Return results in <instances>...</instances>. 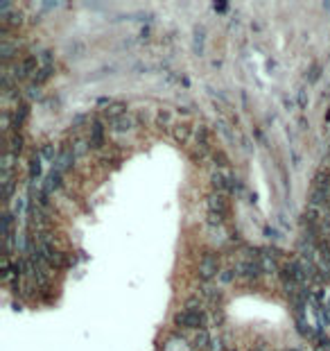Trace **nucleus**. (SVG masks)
<instances>
[{"instance_id": "nucleus-1", "label": "nucleus", "mask_w": 330, "mask_h": 351, "mask_svg": "<svg viewBox=\"0 0 330 351\" xmlns=\"http://www.w3.org/2000/svg\"><path fill=\"white\" fill-rule=\"evenodd\" d=\"M174 324L186 331H201L208 326V313L206 311H179L174 315Z\"/></svg>"}, {"instance_id": "nucleus-2", "label": "nucleus", "mask_w": 330, "mask_h": 351, "mask_svg": "<svg viewBox=\"0 0 330 351\" xmlns=\"http://www.w3.org/2000/svg\"><path fill=\"white\" fill-rule=\"evenodd\" d=\"M199 276H201L204 284H211L215 276L219 274L224 268H222V256L217 251H204V256L199 259Z\"/></svg>"}, {"instance_id": "nucleus-3", "label": "nucleus", "mask_w": 330, "mask_h": 351, "mask_svg": "<svg viewBox=\"0 0 330 351\" xmlns=\"http://www.w3.org/2000/svg\"><path fill=\"white\" fill-rule=\"evenodd\" d=\"M235 272H238V279H242L244 284H253L263 276V268H260V261H242L240 259L235 263Z\"/></svg>"}, {"instance_id": "nucleus-4", "label": "nucleus", "mask_w": 330, "mask_h": 351, "mask_svg": "<svg viewBox=\"0 0 330 351\" xmlns=\"http://www.w3.org/2000/svg\"><path fill=\"white\" fill-rule=\"evenodd\" d=\"M278 259H281V251L276 247H260V268H263V274H278L281 272V265H278Z\"/></svg>"}, {"instance_id": "nucleus-5", "label": "nucleus", "mask_w": 330, "mask_h": 351, "mask_svg": "<svg viewBox=\"0 0 330 351\" xmlns=\"http://www.w3.org/2000/svg\"><path fill=\"white\" fill-rule=\"evenodd\" d=\"M206 211L208 213H217V216H224L226 218L229 213H231V208H229V197L222 195V193H211V195L206 197Z\"/></svg>"}, {"instance_id": "nucleus-6", "label": "nucleus", "mask_w": 330, "mask_h": 351, "mask_svg": "<svg viewBox=\"0 0 330 351\" xmlns=\"http://www.w3.org/2000/svg\"><path fill=\"white\" fill-rule=\"evenodd\" d=\"M104 120L102 118H91V136H88V141H91V148L93 150H99L104 145Z\"/></svg>"}, {"instance_id": "nucleus-7", "label": "nucleus", "mask_w": 330, "mask_h": 351, "mask_svg": "<svg viewBox=\"0 0 330 351\" xmlns=\"http://www.w3.org/2000/svg\"><path fill=\"white\" fill-rule=\"evenodd\" d=\"M28 116H30V102L20 100L16 104V109L12 111V132H20V127H23V123L28 120Z\"/></svg>"}, {"instance_id": "nucleus-8", "label": "nucleus", "mask_w": 330, "mask_h": 351, "mask_svg": "<svg viewBox=\"0 0 330 351\" xmlns=\"http://www.w3.org/2000/svg\"><path fill=\"white\" fill-rule=\"evenodd\" d=\"M61 184H64V172L61 170H57V168H52V170L48 172V177L43 179V191L48 193V195H52V193H57V191H61Z\"/></svg>"}, {"instance_id": "nucleus-9", "label": "nucleus", "mask_w": 330, "mask_h": 351, "mask_svg": "<svg viewBox=\"0 0 330 351\" xmlns=\"http://www.w3.org/2000/svg\"><path fill=\"white\" fill-rule=\"evenodd\" d=\"M163 351H192V347H190V342H188L186 335L172 333V335H167V340L163 344Z\"/></svg>"}, {"instance_id": "nucleus-10", "label": "nucleus", "mask_w": 330, "mask_h": 351, "mask_svg": "<svg viewBox=\"0 0 330 351\" xmlns=\"http://www.w3.org/2000/svg\"><path fill=\"white\" fill-rule=\"evenodd\" d=\"M129 109V104H127V100H113L111 104H109L107 109H104V120H109V123H113V120H118L120 116H124V113H129L127 111Z\"/></svg>"}, {"instance_id": "nucleus-11", "label": "nucleus", "mask_w": 330, "mask_h": 351, "mask_svg": "<svg viewBox=\"0 0 330 351\" xmlns=\"http://www.w3.org/2000/svg\"><path fill=\"white\" fill-rule=\"evenodd\" d=\"M18 50H20L18 41H12V39L0 41V59H3V64H12V59L18 55Z\"/></svg>"}, {"instance_id": "nucleus-12", "label": "nucleus", "mask_w": 330, "mask_h": 351, "mask_svg": "<svg viewBox=\"0 0 330 351\" xmlns=\"http://www.w3.org/2000/svg\"><path fill=\"white\" fill-rule=\"evenodd\" d=\"M211 338L213 335L206 331V329H201V331H195L188 338V342H190V347L192 351H206L208 349V344H211Z\"/></svg>"}, {"instance_id": "nucleus-13", "label": "nucleus", "mask_w": 330, "mask_h": 351, "mask_svg": "<svg viewBox=\"0 0 330 351\" xmlns=\"http://www.w3.org/2000/svg\"><path fill=\"white\" fill-rule=\"evenodd\" d=\"M5 141H7V150L5 152H9V154H14V156H20L23 145H25L23 134L20 132H9V134H5Z\"/></svg>"}, {"instance_id": "nucleus-14", "label": "nucleus", "mask_w": 330, "mask_h": 351, "mask_svg": "<svg viewBox=\"0 0 330 351\" xmlns=\"http://www.w3.org/2000/svg\"><path fill=\"white\" fill-rule=\"evenodd\" d=\"M136 125V118L132 113H124V116H120L118 120H113V123H109V127H111L113 134H127L129 129H132Z\"/></svg>"}, {"instance_id": "nucleus-15", "label": "nucleus", "mask_w": 330, "mask_h": 351, "mask_svg": "<svg viewBox=\"0 0 330 351\" xmlns=\"http://www.w3.org/2000/svg\"><path fill=\"white\" fill-rule=\"evenodd\" d=\"M172 134H174V141L181 145H186L188 141H190V136H195V127H192L190 123H176L174 129H172Z\"/></svg>"}, {"instance_id": "nucleus-16", "label": "nucleus", "mask_w": 330, "mask_h": 351, "mask_svg": "<svg viewBox=\"0 0 330 351\" xmlns=\"http://www.w3.org/2000/svg\"><path fill=\"white\" fill-rule=\"evenodd\" d=\"M204 45H206V28L195 25L192 28V50H195V55H204Z\"/></svg>"}, {"instance_id": "nucleus-17", "label": "nucleus", "mask_w": 330, "mask_h": 351, "mask_svg": "<svg viewBox=\"0 0 330 351\" xmlns=\"http://www.w3.org/2000/svg\"><path fill=\"white\" fill-rule=\"evenodd\" d=\"M52 73H55V64L39 66V71H36L34 77H32V84H34V86H41V84H45L52 77Z\"/></svg>"}, {"instance_id": "nucleus-18", "label": "nucleus", "mask_w": 330, "mask_h": 351, "mask_svg": "<svg viewBox=\"0 0 330 351\" xmlns=\"http://www.w3.org/2000/svg\"><path fill=\"white\" fill-rule=\"evenodd\" d=\"M183 311H206V299H204L201 295H190L186 297V301H183Z\"/></svg>"}, {"instance_id": "nucleus-19", "label": "nucleus", "mask_w": 330, "mask_h": 351, "mask_svg": "<svg viewBox=\"0 0 330 351\" xmlns=\"http://www.w3.org/2000/svg\"><path fill=\"white\" fill-rule=\"evenodd\" d=\"M235 279H238V272H235V265H229V268H224V270L217 274V286H219V288L231 286Z\"/></svg>"}, {"instance_id": "nucleus-20", "label": "nucleus", "mask_w": 330, "mask_h": 351, "mask_svg": "<svg viewBox=\"0 0 330 351\" xmlns=\"http://www.w3.org/2000/svg\"><path fill=\"white\" fill-rule=\"evenodd\" d=\"M39 154H41V159H43V161L55 163V161L59 159V148H57L55 143H43V145H41V150H39Z\"/></svg>"}, {"instance_id": "nucleus-21", "label": "nucleus", "mask_w": 330, "mask_h": 351, "mask_svg": "<svg viewBox=\"0 0 330 351\" xmlns=\"http://www.w3.org/2000/svg\"><path fill=\"white\" fill-rule=\"evenodd\" d=\"M28 172H30V179H39V177H41V154H39V150L30 156Z\"/></svg>"}, {"instance_id": "nucleus-22", "label": "nucleus", "mask_w": 330, "mask_h": 351, "mask_svg": "<svg viewBox=\"0 0 330 351\" xmlns=\"http://www.w3.org/2000/svg\"><path fill=\"white\" fill-rule=\"evenodd\" d=\"M172 120H174V111H172L170 107H161L159 111H156V123H159L161 127H170Z\"/></svg>"}, {"instance_id": "nucleus-23", "label": "nucleus", "mask_w": 330, "mask_h": 351, "mask_svg": "<svg viewBox=\"0 0 330 351\" xmlns=\"http://www.w3.org/2000/svg\"><path fill=\"white\" fill-rule=\"evenodd\" d=\"M91 141L88 138H75V145H72V154L80 159V156H86L88 152H91Z\"/></svg>"}, {"instance_id": "nucleus-24", "label": "nucleus", "mask_w": 330, "mask_h": 351, "mask_svg": "<svg viewBox=\"0 0 330 351\" xmlns=\"http://www.w3.org/2000/svg\"><path fill=\"white\" fill-rule=\"evenodd\" d=\"M217 132H219V134H222V136H224V138H226V141H229V143H235V138H233V134H231V127H229V125H226V123H224V120H222V118H219V120H217Z\"/></svg>"}, {"instance_id": "nucleus-25", "label": "nucleus", "mask_w": 330, "mask_h": 351, "mask_svg": "<svg viewBox=\"0 0 330 351\" xmlns=\"http://www.w3.org/2000/svg\"><path fill=\"white\" fill-rule=\"evenodd\" d=\"M321 73H323V68H321V66H319V64H312V66H310V71L306 73V80L310 82V84H314V82L319 80V77H321Z\"/></svg>"}, {"instance_id": "nucleus-26", "label": "nucleus", "mask_w": 330, "mask_h": 351, "mask_svg": "<svg viewBox=\"0 0 330 351\" xmlns=\"http://www.w3.org/2000/svg\"><path fill=\"white\" fill-rule=\"evenodd\" d=\"M224 322H226V317H224L222 311H211L208 313V324H213V326H222Z\"/></svg>"}, {"instance_id": "nucleus-27", "label": "nucleus", "mask_w": 330, "mask_h": 351, "mask_svg": "<svg viewBox=\"0 0 330 351\" xmlns=\"http://www.w3.org/2000/svg\"><path fill=\"white\" fill-rule=\"evenodd\" d=\"M25 100H43V98H41V86L30 84V86L25 88Z\"/></svg>"}, {"instance_id": "nucleus-28", "label": "nucleus", "mask_w": 330, "mask_h": 351, "mask_svg": "<svg viewBox=\"0 0 330 351\" xmlns=\"http://www.w3.org/2000/svg\"><path fill=\"white\" fill-rule=\"evenodd\" d=\"M206 351H226V347H224V340L222 335H213L211 338V344H208Z\"/></svg>"}, {"instance_id": "nucleus-29", "label": "nucleus", "mask_w": 330, "mask_h": 351, "mask_svg": "<svg viewBox=\"0 0 330 351\" xmlns=\"http://www.w3.org/2000/svg\"><path fill=\"white\" fill-rule=\"evenodd\" d=\"M86 120H88V116H86V113H77V116H75V118H72L70 127H82V125H84V123H86Z\"/></svg>"}, {"instance_id": "nucleus-30", "label": "nucleus", "mask_w": 330, "mask_h": 351, "mask_svg": "<svg viewBox=\"0 0 330 351\" xmlns=\"http://www.w3.org/2000/svg\"><path fill=\"white\" fill-rule=\"evenodd\" d=\"M253 138L258 141L260 145H265V148H267V145H269V143H267V138H265V134H263V129H258V127L253 129Z\"/></svg>"}, {"instance_id": "nucleus-31", "label": "nucleus", "mask_w": 330, "mask_h": 351, "mask_svg": "<svg viewBox=\"0 0 330 351\" xmlns=\"http://www.w3.org/2000/svg\"><path fill=\"white\" fill-rule=\"evenodd\" d=\"M240 143H242V148L247 150V152H253V145H251V138H249V134H242V138H240Z\"/></svg>"}, {"instance_id": "nucleus-32", "label": "nucleus", "mask_w": 330, "mask_h": 351, "mask_svg": "<svg viewBox=\"0 0 330 351\" xmlns=\"http://www.w3.org/2000/svg\"><path fill=\"white\" fill-rule=\"evenodd\" d=\"M298 107H301V109H306V107H308V98H306V88H301V91H298Z\"/></svg>"}, {"instance_id": "nucleus-33", "label": "nucleus", "mask_w": 330, "mask_h": 351, "mask_svg": "<svg viewBox=\"0 0 330 351\" xmlns=\"http://www.w3.org/2000/svg\"><path fill=\"white\" fill-rule=\"evenodd\" d=\"M213 7H215V12L224 14V12H226V9H229V3H215V5H213Z\"/></svg>"}, {"instance_id": "nucleus-34", "label": "nucleus", "mask_w": 330, "mask_h": 351, "mask_svg": "<svg viewBox=\"0 0 330 351\" xmlns=\"http://www.w3.org/2000/svg\"><path fill=\"white\" fill-rule=\"evenodd\" d=\"M251 30H253V32H260V30H263V25H260V20H256V23H251Z\"/></svg>"}, {"instance_id": "nucleus-35", "label": "nucleus", "mask_w": 330, "mask_h": 351, "mask_svg": "<svg viewBox=\"0 0 330 351\" xmlns=\"http://www.w3.org/2000/svg\"><path fill=\"white\" fill-rule=\"evenodd\" d=\"M283 104H285V109H294V100H292V98H290V100L285 98V100H283Z\"/></svg>"}, {"instance_id": "nucleus-36", "label": "nucleus", "mask_w": 330, "mask_h": 351, "mask_svg": "<svg viewBox=\"0 0 330 351\" xmlns=\"http://www.w3.org/2000/svg\"><path fill=\"white\" fill-rule=\"evenodd\" d=\"M323 9H326V12H330V3H323Z\"/></svg>"}, {"instance_id": "nucleus-37", "label": "nucleus", "mask_w": 330, "mask_h": 351, "mask_svg": "<svg viewBox=\"0 0 330 351\" xmlns=\"http://www.w3.org/2000/svg\"><path fill=\"white\" fill-rule=\"evenodd\" d=\"M287 351H301V349H287Z\"/></svg>"}, {"instance_id": "nucleus-38", "label": "nucleus", "mask_w": 330, "mask_h": 351, "mask_svg": "<svg viewBox=\"0 0 330 351\" xmlns=\"http://www.w3.org/2000/svg\"><path fill=\"white\" fill-rule=\"evenodd\" d=\"M317 351H330V349H317Z\"/></svg>"}, {"instance_id": "nucleus-39", "label": "nucleus", "mask_w": 330, "mask_h": 351, "mask_svg": "<svg viewBox=\"0 0 330 351\" xmlns=\"http://www.w3.org/2000/svg\"><path fill=\"white\" fill-rule=\"evenodd\" d=\"M328 306H330V297H328Z\"/></svg>"}]
</instances>
